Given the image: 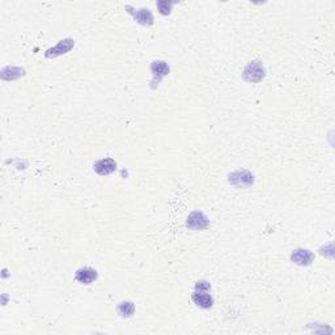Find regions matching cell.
<instances>
[{
	"label": "cell",
	"mask_w": 335,
	"mask_h": 335,
	"mask_svg": "<svg viewBox=\"0 0 335 335\" xmlns=\"http://www.w3.org/2000/svg\"><path fill=\"white\" fill-rule=\"evenodd\" d=\"M191 298L194 304L202 309H210L214 305V297L208 292H194Z\"/></svg>",
	"instance_id": "cell-10"
},
{
	"label": "cell",
	"mask_w": 335,
	"mask_h": 335,
	"mask_svg": "<svg viewBox=\"0 0 335 335\" xmlns=\"http://www.w3.org/2000/svg\"><path fill=\"white\" fill-rule=\"evenodd\" d=\"M211 291V284L206 280H200L196 282L195 284V292H210Z\"/></svg>",
	"instance_id": "cell-14"
},
{
	"label": "cell",
	"mask_w": 335,
	"mask_h": 335,
	"mask_svg": "<svg viewBox=\"0 0 335 335\" xmlns=\"http://www.w3.org/2000/svg\"><path fill=\"white\" fill-rule=\"evenodd\" d=\"M25 75V70L20 67H6L2 70V79L3 80H15Z\"/></svg>",
	"instance_id": "cell-11"
},
{
	"label": "cell",
	"mask_w": 335,
	"mask_h": 335,
	"mask_svg": "<svg viewBox=\"0 0 335 335\" xmlns=\"http://www.w3.org/2000/svg\"><path fill=\"white\" fill-rule=\"evenodd\" d=\"M75 46V41L71 38H65V40L59 41V44L56 46L51 47L46 51V58H56V56L63 55V54H67L72 47Z\"/></svg>",
	"instance_id": "cell-4"
},
{
	"label": "cell",
	"mask_w": 335,
	"mask_h": 335,
	"mask_svg": "<svg viewBox=\"0 0 335 335\" xmlns=\"http://www.w3.org/2000/svg\"><path fill=\"white\" fill-rule=\"evenodd\" d=\"M291 261L298 266H309L314 261V254L307 249H297L291 254Z\"/></svg>",
	"instance_id": "cell-8"
},
{
	"label": "cell",
	"mask_w": 335,
	"mask_h": 335,
	"mask_svg": "<svg viewBox=\"0 0 335 335\" xmlns=\"http://www.w3.org/2000/svg\"><path fill=\"white\" fill-rule=\"evenodd\" d=\"M264 76H266V70L259 60H253L249 63L242 72V78L248 83H259L263 80Z\"/></svg>",
	"instance_id": "cell-1"
},
{
	"label": "cell",
	"mask_w": 335,
	"mask_h": 335,
	"mask_svg": "<svg viewBox=\"0 0 335 335\" xmlns=\"http://www.w3.org/2000/svg\"><path fill=\"white\" fill-rule=\"evenodd\" d=\"M75 278H76V280L80 284L88 286V284H92V283L96 282L97 278H98V273L94 269H92V267H81V269L76 271Z\"/></svg>",
	"instance_id": "cell-6"
},
{
	"label": "cell",
	"mask_w": 335,
	"mask_h": 335,
	"mask_svg": "<svg viewBox=\"0 0 335 335\" xmlns=\"http://www.w3.org/2000/svg\"><path fill=\"white\" fill-rule=\"evenodd\" d=\"M228 181L233 186L249 187L254 183V176L249 171H237L228 176Z\"/></svg>",
	"instance_id": "cell-2"
},
{
	"label": "cell",
	"mask_w": 335,
	"mask_h": 335,
	"mask_svg": "<svg viewBox=\"0 0 335 335\" xmlns=\"http://www.w3.org/2000/svg\"><path fill=\"white\" fill-rule=\"evenodd\" d=\"M93 169L99 176H108V174L113 173V172L117 169V162H115V160H113V158L110 157L101 158V160L94 162Z\"/></svg>",
	"instance_id": "cell-9"
},
{
	"label": "cell",
	"mask_w": 335,
	"mask_h": 335,
	"mask_svg": "<svg viewBox=\"0 0 335 335\" xmlns=\"http://www.w3.org/2000/svg\"><path fill=\"white\" fill-rule=\"evenodd\" d=\"M151 72L153 75V80L152 84L157 83V85L161 83L162 78H165L166 75H169L171 72V69H169V65L166 64V62L164 60H155L151 64Z\"/></svg>",
	"instance_id": "cell-7"
},
{
	"label": "cell",
	"mask_w": 335,
	"mask_h": 335,
	"mask_svg": "<svg viewBox=\"0 0 335 335\" xmlns=\"http://www.w3.org/2000/svg\"><path fill=\"white\" fill-rule=\"evenodd\" d=\"M173 2H166V0H162V2H157V8L158 12L161 13V15L168 16L171 13L172 7H173Z\"/></svg>",
	"instance_id": "cell-13"
},
{
	"label": "cell",
	"mask_w": 335,
	"mask_h": 335,
	"mask_svg": "<svg viewBox=\"0 0 335 335\" xmlns=\"http://www.w3.org/2000/svg\"><path fill=\"white\" fill-rule=\"evenodd\" d=\"M208 225H210V220H208V217L206 216L203 212L194 211L187 216L186 227L189 228V229L202 230L206 229Z\"/></svg>",
	"instance_id": "cell-3"
},
{
	"label": "cell",
	"mask_w": 335,
	"mask_h": 335,
	"mask_svg": "<svg viewBox=\"0 0 335 335\" xmlns=\"http://www.w3.org/2000/svg\"><path fill=\"white\" fill-rule=\"evenodd\" d=\"M117 311L122 318H130L135 313V305L132 301H122L117 307Z\"/></svg>",
	"instance_id": "cell-12"
},
{
	"label": "cell",
	"mask_w": 335,
	"mask_h": 335,
	"mask_svg": "<svg viewBox=\"0 0 335 335\" xmlns=\"http://www.w3.org/2000/svg\"><path fill=\"white\" fill-rule=\"evenodd\" d=\"M126 8L131 10L128 11V12L133 16V20H135L138 24L144 25V26H151V25L153 24V15L148 8H140V10L138 11L132 10L130 6H126Z\"/></svg>",
	"instance_id": "cell-5"
}]
</instances>
